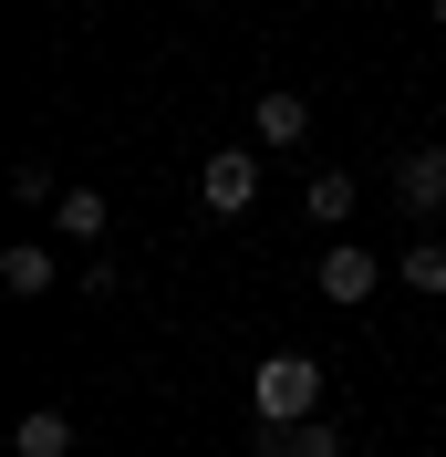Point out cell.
Returning a JSON list of instances; mask_svg holds the SVG:
<instances>
[{"label": "cell", "mask_w": 446, "mask_h": 457, "mask_svg": "<svg viewBox=\"0 0 446 457\" xmlns=\"http://www.w3.org/2000/svg\"><path fill=\"white\" fill-rule=\"evenodd\" d=\"M250 198H260V145H219L197 167V208L208 219H250Z\"/></svg>", "instance_id": "obj_2"}, {"label": "cell", "mask_w": 446, "mask_h": 457, "mask_svg": "<svg viewBox=\"0 0 446 457\" xmlns=\"http://www.w3.org/2000/svg\"><path fill=\"white\" fill-rule=\"evenodd\" d=\"M250 145H260V156H291V145H311V94L270 84V94L250 104Z\"/></svg>", "instance_id": "obj_4"}, {"label": "cell", "mask_w": 446, "mask_h": 457, "mask_svg": "<svg viewBox=\"0 0 446 457\" xmlns=\"http://www.w3.org/2000/svg\"><path fill=\"white\" fill-rule=\"evenodd\" d=\"M11 198H31V208H62V187H53V167H42V156H21V167H11Z\"/></svg>", "instance_id": "obj_12"}, {"label": "cell", "mask_w": 446, "mask_h": 457, "mask_svg": "<svg viewBox=\"0 0 446 457\" xmlns=\"http://www.w3.org/2000/svg\"><path fill=\"white\" fill-rule=\"evenodd\" d=\"M301 208H311V219H322V228H343V219H353V208H363V187H353V177H343V167H311Z\"/></svg>", "instance_id": "obj_8"}, {"label": "cell", "mask_w": 446, "mask_h": 457, "mask_svg": "<svg viewBox=\"0 0 446 457\" xmlns=\"http://www.w3.org/2000/svg\"><path fill=\"white\" fill-rule=\"evenodd\" d=\"M260 457H343V436L311 416V427H270V436H260Z\"/></svg>", "instance_id": "obj_10"}, {"label": "cell", "mask_w": 446, "mask_h": 457, "mask_svg": "<svg viewBox=\"0 0 446 457\" xmlns=\"http://www.w3.org/2000/svg\"><path fill=\"white\" fill-rule=\"evenodd\" d=\"M11 457H73V416L62 405H31L21 427H11Z\"/></svg>", "instance_id": "obj_7"}, {"label": "cell", "mask_w": 446, "mask_h": 457, "mask_svg": "<svg viewBox=\"0 0 446 457\" xmlns=\"http://www.w3.org/2000/svg\"><path fill=\"white\" fill-rule=\"evenodd\" d=\"M0 291H11V302H42V291H62V260L42 250V239H11V250H0Z\"/></svg>", "instance_id": "obj_5"}, {"label": "cell", "mask_w": 446, "mask_h": 457, "mask_svg": "<svg viewBox=\"0 0 446 457\" xmlns=\"http://www.w3.org/2000/svg\"><path fill=\"white\" fill-rule=\"evenodd\" d=\"M53 219H62V239H104V219H114V208L94 198V187H62V208H53Z\"/></svg>", "instance_id": "obj_11"}, {"label": "cell", "mask_w": 446, "mask_h": 457, "mask_svg": "<svg viewBox=\"0 0 446 457\" xmlns=\"http://www.w3.org/2000/svg\"><path fill=\"white\" fill-rule=\"evenodd\" d=\"M394 208H416V219L446 208V145H416V156L394 167Z\"/></svg>", "instance_id": "obj_6"}, {"label": "cell", "mask_w": 446, "mask_h": 457, "mask_svg": "<svg viewBox=\"0 0 446 457\" xmlns=\"http://www.w3.org/2000/svg\"><path fill=\"white\" fill-rule=\"evenodd\" d=\"M394 281H405V291H425V302H446V239H416V250L394 260Z\"/></svg>", "instance_id": "obj_9"}, {"label": "cell", "mask_w": 446, "mask_h": 457, "mask_svg": "<svg viewBox=\"0 0 446 457\" xmlns=\"http://www.w3.org/2000/svg\"><path fill=\"white\" fill-rule=\"evenodd\" d=\"M250 405H260V427H311L322 416V353H270L250 374Z\"/></svg>", "instance_id": "obj_1"}, {"label": "cell", "mask_w": 446, "mask_h": 457, "mask_svg": "<svg viewBox=\"0 0 446 457\" xmlns=\"http://www.w3.org/2000/svg\"><path fill=\"white\" fill-rule=\"evenodd\" d=\"M311 291H322V302H343V312H353V302H374V291H384V260L363 250V239H333V250L311 260Z\"/></svg>", "instance_id": "obj_3"}, {"label": "cell", "mask_w": 446, "mask_h": 457, "mask_svg": "<svg viewBox=\"0 0 446 457\" xmlns=\"http://www.w3.org/2000/svg\"><path fill=\"white\" fill-rule=\"evenodd\" d=\"M436 21H446V0H436Z\"/></svg>", "instance_id": "obj_13"}]
</instances>
